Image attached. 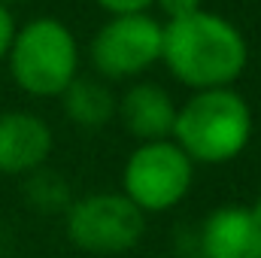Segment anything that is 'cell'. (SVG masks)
I'll use <instances>...</instances> for the list:
<instances>
[{"label":"cell","mask_w":261,"mask_h":258,"mask_svg":"<svg viewBox=\"0 0 261 258\" xmlns=\"http://www.w3.org/2000/svg\"><path fill=\"white\" fill-rule=\"evenodd\" d=\"M161 64L189 91L231 88L246 73L249 43L231 18L203 6L164 21Z\"/></svg>","instance_id":"obj_1"},{"label":"cell","mask_w":261,"mask_h":258,"mask_svg":"<svg viewBox=\"0 0 261 258\" xmlns=\"http://www.w3.org/2000/svg\"><path fill=\"white\" fill-rule=\"evenodd\" d=\"M252 131V107L231 85L192 91L176 107L170 140L195 161V167H222L246 152Z\"/></svg>","instance_id":"obj_2"},{"label":"cell","mask_w":261,"mask_h":258,"mask_svg":"<svg viewBox=\"0 0 261 258\" xmlns=\"http://www.w3.org/2000/svg\"><path fill=\"white\" fill-rule=\"evenodd\" d=\"M6 64L21 94L34 100H55L79 76L82 52L67 21L55 15H34L15 28Z\"/></svg>","instance_id":"obj_3"},{"label":"cell","mask_w":261,"mask_h":258,"mask_svg":"<svg viewBox=\"0 0 261 258\" xmlns=\"http://www.w3.org/2000/svg\"><path fill=\"white\" fill-rule=\"evenodd\" d=\"M195 186V161L167 137L137 143L122 164V189L146 216L176 210Z\"/></svg>","instance_id":"obj_4"},{"label":"cell","mask_w":261,"mask_h":258,"mask_svg":"<svg viewBox=\"0 0 261 258\" xmlns=\"http://www.w3.org/2000/svg\"><path fill=\"white\" fill-rule=\"evenodd\" d=\"M64 234L79 252L125 255L146 234V213L122 192H91L64 210Z\"/></svg>","instance_id":"obj_5"},{"label":"cell","mask_w":261,"mask_h":258,"mask_svg":"<svg viewBox=\"0 0 261 258\" xmlns=\"http://www.w3.org/2000/svg\"><path fill=\"white\" fill-rule=\"evenodd\" d=\"M164 21L152 12L110 15L88 43V64L107 82H134L161 64Z\"/></svg>","instance_id":"obj_6"},{"label":"cell","mask_w":261,"mask_h":258,"mask_svg":"<svg viewBox=\"0 0 261 258\" xmlns=\"http://www.w3.org/2000/svg\"><path fill=\"white\" fill-rule=\"evenodd\" d=\"M55 149L52 125L31 110H3L0 113V173L28 176L46 167Z\"/></svg>","instance_id":"obj_7"},{"label":"cell","mask_w":261,"mask_h":258,"mask_svg":"<svg viewBox=\"0 0 261 258\" xmlns=\"http://www.w3.org/2000/svg\"><path fill=\"white\" fill-rule=\"evenodd\" d=\"M195 240L197 258H261V222L246 203H219Z\"/></svg>","instance_id":"obj_8"},{"label":"cell","mask_w":261,"mask_h":258,"mask_svg":"<svg viewBox=\"0 0 261 258\" xmlns=\"http://www.w3.org/2000/svg\"><path fill=\"white\" fill-rule=\"evenodd\" d=\"M176 100L173 94L152 79H134L116 97V119L137 143L167 140L176 122Z\"/></svg>","instance_id":"obj_9"},{"label":"cell","mask_w":261,"mask_h":258,"mask_svg":"<svg viewBox=\"0 0 261 258\" xmlns=\"http://www.w3.org/2000/svg\"><path fill=\"white\" fill-rule=\"evenodd\" d=\"M116 91L107 79L100 76H76L64 88V94L58 97L64 107V116L70 125L82 131H97L103 125H110L116 119Z\"/></svg>","instance_id":"obj_10"},{"label":"cell","mask_w":261,"mask_h":258,"mask_svg":"<svg viewBox=\"0 0 261 258\" xmlns=\"http://www.w3.org/2000/svg\"><path fill=\"white\" fill-rule=\"evenodd\" d=\"M21 197L40 216H58V213L64 216V210L73 203V192H70L67 176L55 173V170H46V167H40V170L24 176Z\"/></svg>","instance_id":"obj_11"},{"label":"cell","mask_w":261,"mask_h":258,"mask_svg":"<svg viewBox=\"0 0 261 258\" xmlns=\"http://www.w3.org/2000/svg\"><path fill=\"white\" fill-rule=\"evenodd\" d=\"M94 6L107 15H134V12H152L155 0H94Z\"/></svg>","instance_id":"obj_12"},{"label":"cell","mask_w":261,"mask_h":258,"mask_svg":"<svg viewBox=\"0 0 261 258\" xmlns=\"http://www.w3.org/2000/svg\"><path fill=\"white\" fill-rule=\"evenodd\" d=\"M164 21H173V18H182V15H192L197 9H203V0H155V6Z\"/></svg>","instance_id":"obj_13"},{"label":"cell","mask_w":261,"mask_h":258,"mask_svg":"<svg viewBox=\"0 0 261 258\" xmlns=\"http://www.w3.org/2000/svg\"><path fill=\"white\" fill-rule=\"evenodd\" d=\"M15 15H12V6L0 3V64L6 61L9 55V46H12V37H15Z\"/></svg>","instance_id":"obj_14"},{"label":"cell","mask_w":261,"mask_h":258,"mask_svg":"<svg viewBox=\"0 0 261 258\" xmlns=\"http://www.w3.org/2000/svg\"><path fill=\"white\" fill-rule=\"evenodd\" d=\"M252 213H255V219L261 222V189H258V194H255V200H252V207H249Z\"/></svg>","instance_id":"obj_15"},{"label":"cell","mask_w":261,"mask_h":258,"mask_svg":"<svg viewBox=\"0 0 261 258\" xmlns=\"http://www.w3.org/2000/svg\"><path fill=\"white\" fill-rule=\"evenodd\" d=\"M0 3H6V6H12V3H21V0H0Z\"/></svg>","instance_id":"obj_16"}]
</instances>
